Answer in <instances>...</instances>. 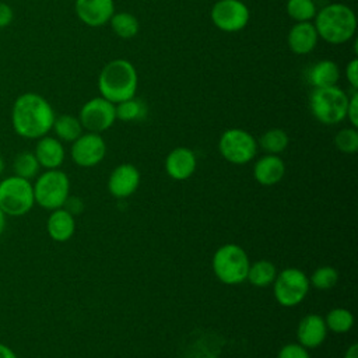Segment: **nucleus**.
<instances>
[{
	"label": "nucleus",
	"instance_id": "7c9ffc66",
	"mask_svg": "<svg viewBox=\"0 0 358 358\" xmlns=\"http://www.w3.org/2000/svg\"><path fill=\"white\" fill-rule=\"evenodd\" d=\"M334 145L344 154H355L358 150V131L357 127H345L334 136Z\"/></svg>",
	"mask_w": 358,
	"mask_h": 358
},
{
	"label": "nucleus",
	"instance_id": "f8f14e48",
	"mask_svg": "<svg viewBox=\"0 0 358 358\" xmlns=\"http://www.w3.org/2000/svg\"><path fill=\"white\" fill-rule=\"evenodd\" d=\"M106 154V143L99 133L81 134L71 145L73 161L83 168H92L98 165Z\"/></svg>",
	"mask_w": 358,
	"mask_h": 358
},
{
	"label": "nucleus",
	"instance_id": "7ed1b4c3",
	"mask_svg": "<svg viewBox=\"0 0 358 358\" xmlns=\"http://www.w3.org/2000/svg\"><path fill=\"white\" fill-rule=\"evenodd\" d=\"M315 29L317 36L330 45L348 42L357 29V18L352 8L343 3H331L316 11Z\"/></svg>",
	"mask_w": 358,
	"mask_h": 358
},
{
	"label": "nucleus",
	"instance_id": "72a5a7b5",
	"mask_svg": "<svg viewBox=\"0 0 358 358\" xmlns=\"http://www.w3.org/2000/svg\"><path fill=\"white\" fill-rule=\"evenodd\" d=\"M345 77L351 85V90L358 88V60L352 59L345 66Z\"/></svg>",
	"mask_w": 358,
	"mask_h": 358
},
{
	"label": "nucleus",
	"instance_id": "f257e3e1",
	"mask_svg": "<svg viewBox=\"0 0 358 358\" xmlns=\"http://www.w3.org/2000/svg\"><path fill=\"white\" fill-rule=\"evenodd\" d=\"M50 103L34 92L17 98L11 110V122L15 133L25 138H41L49 133L55 122Z\"/></svg>",
	"mask_w": 358,
	"mask_h": 358
},
{
	"label": "nucleus",
	"instance_id": "423d86ee",
	"mask_svg": "<svg viewBox=\"0 0 358 358\" xmlns=\"http://www.w3.org/2000/svg\"><path fill=\"white\" fill-rule=\"evenodd\" d=\"M34 199L45 210L62 208L70 193V180L63 171L48 169L35 182Z\"/></svg>",
	"mask_w": 358,
	"mask_h": 358
},
{
	"label": "nucleus",
	"instance_id": "ea45409f",
	"mask_svg": "<svg viewBox=\"0 0 358 358\" xmlns=\"http://www.w3.org/2000/svg\"><path fill=\"white\" fill-rule=\"evenodd\" d=\"M3 169H4V162H3V158L0 157V173L3 172Z\"/></svg>",
	"mask_w": 358,
	"mask_h": 358
},
{
	"label": "nucleus",
	"instance_id": "c756f323",
	"mask_svg": "<svg viewBox=\"0 0 358 358\" xmlns=\"http://www.w3.org/2000/svg\"><path fill=\"white\" fill-rule=\"evenodd\" d=\"M338 281V271L330 266H322L316 268L309 277V284L317 289H330Z\"/></svg>",
	"mask_w": 358,
	"mask_h": 358
},
{
	"label": "nucleus",
	"instance_id": "4be33fe9",
	"mask_svg": "<svg viewBox=\"0 0 358 358\" xmlns=\"http://www.w3.org/2000/svg\"><path fill=\"white\" fill-rule=\"evenodd\" d=\"M275 275H277V268L271 262L257 260L249 266L246 280L255 287L264 288L273 284Z\"/></svg>",
	"mask_w": 358,
	"mask_h": 358
},
{
	"label": "nucleus",
	"instance_id": "2eb2a0df",
	"mask_svg": "<svg viewBox=\"0 0 358 358\" xmlns=\"http://www.w3.org/2000/svg\"><path fill=\"white\" fill-rule=\"evenodd\" d=\"M196 166V154L187 147H176L165 158V171L175 180L189 179L194 173Z\"/></svg>",
	"mask_w": 358,
	"mask_h": 358
},
{
	"label": "nucleus",
	"instance_id": "9d476101",
	"mask_svg": "<svg viewBox=\"0 0 358 358\" xmlns=\"http://www.w3.org/2000/svg\"><path fill=\"white\" fill-rule=\"evenodd\" d=\"M213 24L224 32H238L249 22V8L241 0H218L210 13Z\"/></svg>",
	"mask_w": 358,
	"mask_h": 358
},
{
	"label": "nucleus",
	"instance_id": "4c0bfd02",
	"mask_svg": "<svg viewBox=\"0 0 358 358\" xmlns=\"http://www.w3.org/2000/svg\"><path fill=\"white\" fill-rule=\"evenodd\" d=\"M344 358H358V345L352 344L347 348Z\"/></svg>",
	"mask_w": 358,
	"mask_h": 358
},
{
	"label": "nucleus",
	"instance_id": "cd10ccee",
	"mask_svg": "<svg viewBox=\"0 0 358 358\" xmlns=\"http://www.w3.org/2000/svg\"><path fill=\"white\" fill-rule=\"evenodd\" d=\"M285 10L295 22L312 21L317 11L313 0H288Z\"/></svg>",
	"mask_w": 358,
	"mask_h": 358
},
{
	"label": "nucleus",
	"instance_id": "5701e85b",
	"mask_svg": "<svg viewBox=\"0 0 358 358\" xmlns=\"http://www.w3.org/2000/svg\"><path fill=\"white\" fill-rule=\"evenodd\" d=\"M52 129L55 130L57 138L69 143H73L83 134L81 122L73 115H60L55 117Z\"/></svg>",
	"mask_w": 358,
	"mask_h": 358
},
{
	"label": "nucleus",
	"instance_id": "20e7f679",
	"mask_svg": "<svg viewBox=\"0 0 358 358\" xmlns=\"http://www.w3.org/2000/svg\"><path fill=\"white\" fill-rule=\"evenodd\" d=\"M348 95L337 85L315 88L309 95V108L315 119L331 126L345 119Z\"/></svg>",
	"mask_w": 358,
	"mask_h": 358
},
{
	"label": "nucleus",
	"instance_id": "c85d7f7f",
	"mask_svg": "<svg viewBox=\"0 0 358 358\" xmlns=\"http://www.w3.org/2000/svg\"><path fill=\"white\" fill-rule=\"evenodd\" d=\"M39 166L41 165H39L35 154L28 152V151L18 154L13 162V171H14L15 176H20V178L28 179V180L38 173Z\"/></svg>",
	"mask_w": 358,
	"mask_h": 358
},
{
	"label": "nucleus",
	"instance_id": "1a4fd4ad",
	"mask_svg": "<svg viewBox=\"0 0 358 358\" xmlns=\"http://www.w3.org/2000/svg\"><path fill=\"white\" fill-rule=\"evenodd\" d=\"M218 150L228 162L243 165L256 157L257 141L243 129H228L220 137Z\"/></svg>",
	"mask_w": 358,
	"mask_h": 358
},
{
	"label": "nucleus",
	"instance_id": "a211bd4d",
	"mask_svg": "<svg viewBox=\"0 0 358 358\" xmlns=\"http://www.w3.org/2000/svg\"><path fill=\"white\" fill-rule=\"evenodd\" d=\"M285 175L284 161L274 154H266L259 158L253 166V178L263 186L278 183Z\"/></svg>",
	"mask_w": 358,
	"mask_h": 358
},
{
	"label": "nucleus",
	"instance_id": "393cba45",
	"mask_svg": "<svg viewBox=\"0 0 358 358\" xmlns=\"http://www.w3.org/2000/svg\"><path fill=\"white\" fill-rule=\"evenodd\" d=\"M116 119L123 122H136L147 116V105L137 98H130L127 101L115 105Z\"/></svg>",
	"mask_w": 358,
	"mask_h": 358
},
{
	"label": "nucleus",
	"instance_id": "412c9836",
	"mask_svg": "<svg viewBox=\"0 0 358 358\" xmlns=\"http://www.w3.org/2000/svg\"><path fill=\"white\" fill-rule=\"evenodd\" d=\"M340 80V69L333 60H320L315 63L309 73L308 81L313 88L336 85Z\"/></svg>",
	"mask_w": 358,
	"mask_h": 358
},
{
	"label": "nucleus",
	"instance_id": "ddd939ff",
	"mask_svg": "<svg viewBox=\"0 0 358 358\" xmlns=\"http://www.w3.org/2000/svg\"><path fill=\"white\" fill-rule=\"evenodd\" d=\"M76 14L88 27H102L115 13L113 0H76Z\"/></svg>",
	"mask_w": 358,
	"mask_h": 358
},
{
	"label": "nucleus",
	"instance_id": "a878e982",
	"mask_svg": "<svg viewBox=\"0 0 358 358\" xmlns=\"http://www.w3.org/2000/svg\"><path fill=\"white\" fill-rule=\"evenodd\" d=\"M289 143L288 134L282 129H270L264 131L259 138V145L267 152L278 155L282 152Z\"/></svg>",
	"mask_w": 358,
	"mask_h": 358
},
{
	"label": "nucleus",
	"instance_id": "c9c22d12",
	"mask_svg": "<svg viewBox=\"0 0 358 358\" xmlns=\"http://www.w3.org/2000/svg\"><path fill=\"white\" fill-rule=\"evenodd\" d=\"M13 8L6 3H0V28L7 27L13 21Z\"/></svg>",
	"mask_w": 358,
	"mask_h": 358
},
{
	"label": "nucleus",
	"instance_id": "e433bc0d",
	"mask_svg": "<svg viewBox=\"0 0 358 358\" xmlns=\"http://www.w3.org/2000/svg\"><path fill=\"white\" fill-rule=\"evenodd\" d=\"M0 358H17V355L10 347L0 343Z\"/></svg>",
	"mask_w": 358,
	"mask_h": 358
},
{
	"label": "nucleus",
	"instance_id": "bb28decb",
	"mask_svg": "<svg viewBox=\"0 0 358 358\" xmlns=\"http://www.w3.org/2000/svg\"><path fill=\"white\" fill-rule=\"evenodd\" d=\"M324 323L327 330L336 334H343L350 331L354 326V316L350 310L344 308H334L326 315Z\"/></svg>",
	"mask_w": 358,
	"mask_h": 358
},
{
	"label": "nucleus",
	"instance_id": "f03ea898",
	"mask_svg": "<svg viewBox=\"0 0 358 358\" xmlns=\"http://www.w3.org/2000/svg\"><path fill=\"white\" fill-rule=\"evenodd\" d=\"M137 85V70L124 59H113L106 63L98 77V90L101 96L115 105L133 98L136 95Z\"/></svg>",
	"mask_w": 358,
	"mask_h": 358
},
{
	"label": "nucleus",
	"instance_id": "0eeeda50",
	"mask_svg": "<svg viewBox=\"0 0 358 358\" xmlns=\"http://www.w3.org/2000/svg\"><path fill=\"white\" fill-rule=\"evenodd\" d=\"M34 203V187L28 179L14 175L0 182V208L4 214L24 215Z\"/></svg>",
	"mask_w": 358,
	"mask_h": 358
},
{
	"label": "nucleus",
	"instance_id": "b1692460",
	"mask_svg": "<svg viewBox=\"0 0 358 358\" xmlns=\"http://www.w3.org/2000/svg\"><path fill=\"white\" fill-rule=\"evenodd\" d=\"M112 31L123 39H130L138 34L140 24L137 17H134L131 13L127 11H119L113 13V15L109 20Z\"/></svg>",
	"mask_w": 358,
	"mask_h": 358
},
{
	"label": "nucleus",
	"instance_id": "4468645a",
	"mask_svg": "<svg viewBox=\"0 0 358 358\" xmlns=\"http://www.w3.org/2000/svg\"><path fill=\"white\" fill-rule=\"evenodd\" d=\"M140 172L131 164L117 165L108 179V190L116 199L131 196L140 185Z\"/></svg>",
	"mask_w": 358,
	"mask_h": 358
},
{
	"label": "nucleus",
	"instance_id": "9b49d317",
	"mask_svg": "<svg viewBox=\"0 0 358 358\" xmlns=\"http://www.w3.org/2000/svg\"><path fill=\"white\" fill-rule=\"evenodd\" d=\"M78 119L83 129L101 134L112 127L116 120L115 103L102 96H95L83 105Z\"/></svg>",
	"mask_w": 358,
	"mask_h": 358
},
{
	"label": "nucleus",
	"instance_id": "473e14b6",
	"mask_svg": "<svg viewBox=\"0 0 358 358\" xmlns=\"http://www.w3.org/2000/svg\"><path fill=\"white\" fill-rule=\"evenodd\" d=\"M345 117L352 127L358 126V90H352V95L348 96Z\"/></svg>",
	"mask_w": 358,
	"mask_h": 358
},
{
	"label": "nucleus",
	"instance_id": "2f4dec72",
	"mask_svg": "<svg viewBox=\"0 0 358 358\" xmlns=\"http://www.w3.org/2000/svg\"><path fill=\"white\" fill-rule=\"evenodd\" d=\"M277 358H310V357H309L306 348L302 347L299 343L298 344L291 343V344H285L280 350Z\"/></svg>",
	"mask_w": 358,
	"mask_h": 358
},
{
	"label": "nucleus",
	"instance_id": "6ab92c4d",
	"mask_svg": "<svg viewBox=\"0 0 358 358\" xmlns=\"http://www.w3.org/2000/svg\"><path fill=\"white\" fill-rule=\"evenodd\" d=\"M34 154L39 165L46 169H57L64 161V147L55 137H41Z\"/></svg>",
	"mask_w": 358,
	"mask_h": 358
},
{
	"label": "nucleus",
	"instance_id": "f3484780",
	"mask_svg": "<svg viewBox=\"0 0 358 358\" xmlns=\"http://www.w3.org/2000/svg\"><path fill=\"white\" fill-rule=\"evenodd\" d=\"M317 32L313 22H295L287 36V43L295 55L310 53L317 45Z\"/></svg>",
	"mask_w": 358,
	"mask_h": 358
},
{
	"label": "nucleus",
	"instance_id": "dca6fc26",
	"mask_svg": "<svg viewBox=\"0 0 358 358\" xmlns=\"http://www.w3.org/2000/svg\"><path fill=\"white\" fill-rule=\"evenodd\" d=\"M326 336H327V327L324 323V317L316 313H310L301 319L296 329V337H298V343L302 347L316 348L324 341Z\"/></svg>",
	"mask_w": 358,
	"mask_h": 358
},
{
	"label": "nucleus",
	"instance_id": "6e6552de",
	"mask_svg": "<svg viewBox=\"0 0 358 358\" xmlns=\"http://www.w3.org/2000/svg\"><path fill=\"white\" fill-rule=\"evenodd\" d=\"M309 277L299 268L288 267L280 271L273 281L275 301L287 308L301 303L309 291Z\"/></svg>",
	"mask_w": 358,
	"mask_h": 358
},
{
	"label": "nucleus",
	"instance_id": "aec40b11",
	"mask_svg": "<svg viewBox=\"0 0 358 358\" xmlns=\"http://www.w3.org/2000/svg\"><path fill=\"white\" fill-rule=\"evenodd\" d=\"M46 229L49 236L56 242L69 241L76 231V220L64 208H56L48 218Z\"/></svg>",
	"mask_w": 358,
	"mask_h": 358
},
{
	"label": "nucleus",
	"instance_id": "58836bf2",
	"mask_svg": "<svg viewBox=\"0 0 358 358\" xmlns=\"http://www.w3.org/2000/svg\"><path fill=\"white\" fill-rule=\"evenodd\" d=\"M6 214L1 211V208H0V235L3 234V231H4V227H6V217H4Z\"/></svg>",
	"mask_w": 358,
	"mask_h": 358
},
{
	"label": "nucleus",
	"instance_id": "39448f33",
	"mask_svg": "<svg viewBox=\"0 0 358 358\" xmlns=\"http://www.w3.org/2000/svg\"><path fill=\"white\" fill-rule=\"evenodd\" d=\"M250 262L243 248L227 243L218 248L213 256V271L215 277L228 285H236L246 280Z\"/></svg>",
	"mask_w": 358,
	"mask_h": 358
},
{
	"label": "nucleus",
	"instance_id": "f704fd0d",
	"mask_svg": "<svg viewBox=\"0 0 358 358\" xmlns=\"http://www.w3.org/2000/svg\"><path fill=\"white\" fill-rule=\"evenodd\" d=\"M64 210H67L71 215L74 214H80L84 210V203L81 201V199L78 197H67V200L64 201Z\"/></svg>",
	"mask_w": 358,
	"mask_h": 358
}]
</instances>
